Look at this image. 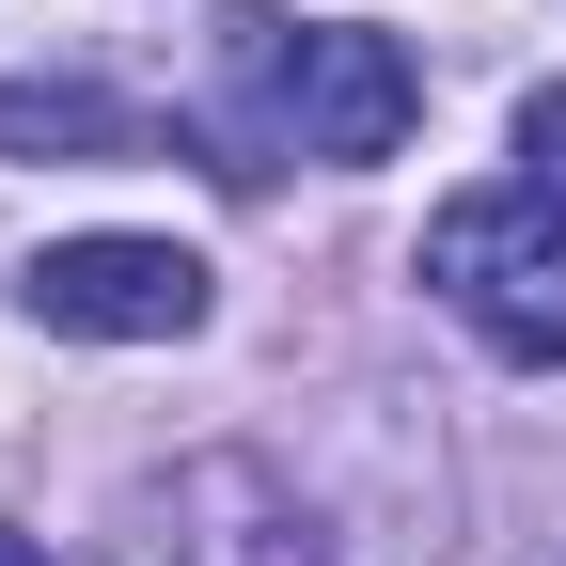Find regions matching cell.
Instances as JSON below:
<instances>
[{"label": "cell", "mask_w": 566, "mask_h": 566, "mask_svg": "<svg viewBox=\"0 0 566 566\" xmlns=\"http://www.w3.org/2000/svg\"><path fill=\"white\" fill-rule=\"evenodd\" d=\"M520 205H551V221H566V80L520 95Z\"/></svg>", "instance_id": "8992f818"}, {"label": "cell", "mask_w": 566, "mask_h": 566, "mask_svg": "<svg viewBox=\"0 0 566 566\" xmlns=\"http://www.w3.org/2000/svg\"><path fill=\"white\" fill-rule=\"evenodd\" d=\"M0 566H48V551H32V535H0Z\"/></svg>", "instance_id": "52a82bcc"}, {"label": "cell", "mask_w": 566, "mask_h": 566, "mask_svg": "<svg viewBox=\"0 0 566 566\" xmlns=\"http://www.w3.org/2000/svg\"><path fill=\"white\" fill-rule=\"evenodd\" d=\"M32 331H80V346H189L205 331V252L174 237H48L17 268Z\"/></svg>", "instance_id": "3957f363"}, {"label": "cell", "mask_w": 566, "mask_h": 566, "mask_svg": "<svg viewBox=\"0 0 566 566\" xmlns=\"http://www.w3.org/2000/svg\"><path fill=\"white\" fill-rule=\"evenodd\" d=\"M111 566H158V535H142V551H111Z\"/></svg>", "instance_id": "ba28073f"}, {"label": "cell", "mask_w": 566, "mask_h": 566, "mask_svg": "<svg viewBox=\"0 0 566 566\" xmlns=\"http://www.w3.org/2000/svg\"><path fill=\"white\" fill-rule=\"evenodd\" d=\"M0 158H158V126H142L126 95H95V80H0Z\"/></svg>", "instance_id": "5b68a950"}, {"label": "cell", "mask_w": 566, "mask_h": 566, "mask_svg": "<svg viewBox=\"0 0 566 566\" xmlns=\"http://www.w3.org/2000/svg\"><path fill=\"white\" fill-rule=\"evenodd\" d=\"M424 283L457 300V331L520 378H566V221L520 189H457L424 221Z\"/></svg>", "instance_id": "6da1fadb"}, {"label": "cell", "mask_w": 566, "mask_h": 566, "mask_svg": "<svg viewBox=\"0 0 566 566\" xmlns=\"http://www.w3.org/2000/svg\"><path fill=\"white\" fill-rule=\"evenodd\" d=\"M409 111H424V63L394 32H363V17H315L283 48V80H268V142L283 158H331V174H378L409 142Z\"/></svg>", "instance_id": "7a4b0ae2"}, {"label": "cell", "mask_w": 566, "mask_h": 566, "mask_svg": "<svg viewBox=\"0 0 566 566\" xmlns=\"http://www.w3.org/2000/svg\"><path fill=\"white\" fill-rule=\"evenodd\" d=\"M158 535H174V566H315L300 488H283L268 457H189L158 488Z\"/></svg>", "instance_id": "277c9868"}]
</instances>
